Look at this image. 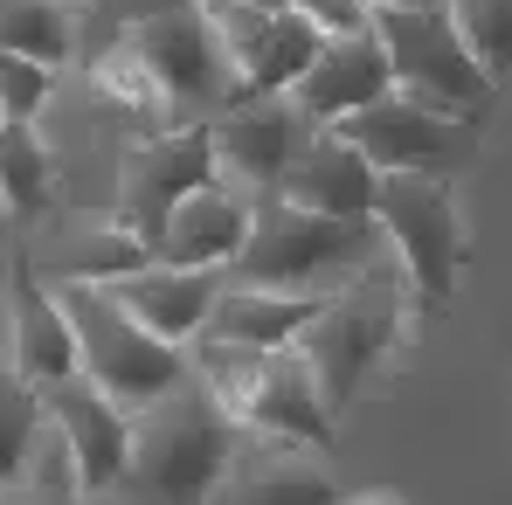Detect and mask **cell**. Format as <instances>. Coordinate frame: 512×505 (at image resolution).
<instances>
[{"instance_id":"6da1fadb","label":"cell","mask_w":512,"mask_h":505,"mask_svg":"<svg viewBox=\"0 0 512 505\" xmlns=\"http://www.w3.org/2000/svg\"><path fill=\"white\" fill-rule=\"evenodd\" d=\"M388 236L381 222H333L312 208H291L284 194H256L250 243L222 270L229 284L250 291H291V298H340L367 277H402L388 270Z\"/></svg>"},{"instance_id":"7a4b0ae2","label":"cell","mask_w":512,"mask_h":505,"mask_svg":"<svg viewBox=\"0 0 512 505\" xmlns=\"http://www.w3.org/2000/svg\"><path fill=\"white\" fill-rule=\"evenodd\" d=\"M236 450H243V422L187 367V381L173 395H160L146 416H132V478L125 485H139L160 505H215Z\"/></svg>"},{"instance_id":"3957f363","label":"cell","mask_w":512,"mask_h":505,"mask_svg":"<svg viewBox=\"0 0 512 505\" xmlns=\"http://www.w3.org/2000/svg\"><path fill=\"white\" fill-rule=\"evenodd\" d=\"M187 367L208 381V395L243 422L250 436H284L298 450H333V409L319 395V374L298 346L284 353H250V346H222V339H194Z\"/></svg>"},{"instance_id":"277c9868","label":"cell","mask_w":512,"mask_h":505,"mask_svg":"<svg viewBox=\"0 0 512 505\" xmlns=\"http://www.w3.org/2000/svg\"><path fill=\"white\" fill-rule=\"evenodd\" d=\"M56 298H63L70 333H77L84 381L104 388L125 416H146L160 395H173L187 381V353L167 346V339H153L139 319H125L104 284H56Z\"/></svg>"},{"instance_id":"5b68a950","label":"cell","mask_w":512,"mask_h":505,"mask_svg":"<svg viewBox=\"0 0 512 505\" xmlns=\"http://www.w3.org/2000/svg\"><path fill=\"white\" fill-rule=\"evenodd\" d=\"M409 305L416 298H409L402 277H367V284H353L340 298H326V312L305 326L298 353L312 360L319 395H326L333 416H346L360 402V388L381 374V360L395 353V339L409 326Z\"/></svg>"},{"instance_id":"8992f818","label":"cell","mask_w":512,"mask_h":505,"mask_svg":"<svg viewBox=\"0 0 512 505\" xmlns=\"http://www.w3.org/2000/svg\"><path fill=\"white\" fill-rule=\"evenodd\" d=\"M118 42H125V49L139 56V70L153 77L160 104H167V125H215V118L243 97V77H236V63H229L215 21H208L201 7L167 14V21H146V28H132V35H118Z\"/></svg>"},{"instance_id":"52a82bcc","label":"cell","mask_w":512,"mask_h":505,"mask_svg":"<svg viewBox=\"0 0 512 505\" xmlns=\"http://www.w3.org/2000/svg\"><path fill=\"white\" fill-rule=\"evenodd\" d=\"M374 35L388 49V70H395L402 97H416L423 111L478 125L492 77L478 70V56L464 49V35L450 28L443 7H374Z\"/></svg>"},{"instance_id":"ba28073f","label":"cell","mask_w":512,"mask_h":505,"mask_svg":"<svg viewBox=\"0 0 512 505\" xmlns=\"http://www.w3.org/2000/svg\"><path fill=\"white\" fill-rule=\"evenodd\" d=\"M222 180V160H215V139L208 125H167V132H146L125 146V167H118V208H111V229L139 236L146 250L160 256V236H167L173 208L194 201L201 187Z\"/></svg>"},{"instance_id":"9c48e42d","label":"cell","mask_w":512,"mask_h":505,"mask_svg":"<svg viewBox=\"0 0 512 505\" xmlns=\"http://www.w3.org/2000/svg\"><path fill=\"white\" fill-rule=\"evenodd\" d=\"M374 222L388 236V256L409 284V298L443 305L457 291V263H464V222L450 201V180H423V173H388Z\"/></svg>"},{"instance_id":"30bf717a","label":"cell","mask_w":512,"mask_h":505,"mask_svg":"<svg viewBox=\"0 0 512 505\" xmlns=\"http://www.w3.org/2000/svg\"><path fill=\"white\" fill-rule=\"evenodd\" d=\"M353 153H367L374 173H423V180H450L464 173V160L478 153V125L464 118H443V111H423L416 97H381L367 111H353L346 125H333Z\"/></svg>"},{"instance_id":"8fae6325","label":"cell","mask_w":512,"mask_h":505,"mask_svg":"<svg viewBox=\"0 0 512 505\" xmlns=\"http://www.w3.org/2000/svg\"><path fill=\"white\" fill-rule=\"evenodd\" d=\"M326 125H312L291 97H256L243 90L215 125H208V139H215V160H222V180L229 187H243V194H270L284 173L298 167L305 153H312V139H319Z\"/></svg>"},{"instance_id":"7c38bea8","label":"cell","mask_w":512,"mask_h":505,"mask_svg":"<svg viewBox=\"0 0 512 505\" xmlns=\"http://www.w3.org/2000/svg\"><path fill=\"white\" fill-rule=\"evenodd\" d=\"M7 374L28 381L35 395H49V388L84 374L77 333L63 319V298L35 277V256H14V270H7Z\"/></svg>"},{"instance_id":"4fadbf2b","label":"cell","mask_w":512,"mask_h":505,"mask_svg":"<svg viewBox=\"0 0 512 505\" xmlns=\"http://www.w3.org/2000/svg\"><path fill=\"white\" fill-rule=\"evenodd\" d=\"M42 409H49V429L63 436V450L77 464V492L84 499H104V492H118L132 478V416L104 388H90L77 374V381L49 388Z\"/></svg>"},{"instance_id":"5bb4252c","label":"cell","mask_w":512,"mask_h":505,"mask_svg":"<svg viewBox=\"0 0 512 505\" xmlns=\"http://www.w3.org/2000/svg\"><path fill=\"white\" fill-rule=\"evenodd\" d=\"M381 97H395V70H388V49H381L374 28L333 35V42L319 49V63L305 70V84L291 90V104H298L312 125H346L353 111H367V104H381Z\"/></svg>"},{"instance_id":"9a60e30c","label":"cell","mask_w":512,"mask_h":505,"mask_svg":"<svg viewBox=\"0 0 512 505\" xmlns=\"http://www.w3.org/2000/svg\"><path fill=\"white\" fill-rule=\"evenodd\" d=\"M215 505H340V485H333L319 450H298L284 436H250L243 429V450H236Z\"/></svg>"},{"instance_id":"2e32d148","label":"cell","mask_w":512,"mask_h":505,"mask_svg":"<svg viewBox=\"0 0 512 505\" xmlns=\"http://www.w3.org/2000/svg\"><path fill=\"white\" fill-rule=\"evenodd\" d=\"M222 270H167V263H153V270H139V277H118V284H104L111 298H118V312L125 319H139L153 339H167V346H194L201 326H208V312H215V298H222Z\"/></svg>"},{"instance_id":"e0dca14e","label":"cell","mask_w":512,"mask_h":505,"mask_svg":"<svg viewBox=\"0 0 512 505\" xmlns=\"http://www.w3.org/2000/svg\"><path fill=\"white\" fill-rule=\"evenodd\" d=\"M381 180L388 173L367 167V153H353L340 132L326 125L312 139V153L284 173L270 194H284L291 208H312V215H333V222H374V201H381Z\"/></svg>"},{"instance_id":"ac0fdd59","label":"cell","mask_w":512,"mask_h":505,"mask_svg":"<svg viewBox=\"0 0 512 505\" xmlns=\"http://www.w3.org/2000/svg\"><path fill=\"white\" fill-rule=\"evenodd\" d=\"M250 194L243 187H229V180H215V187H201L194 201H180L167 222V236H160V263L167 270H229L243 243H250Z\"/></svg>"},{"instance_id":"d6986e66","label":"cell","mask_w":512,"mask_h":505,"mask_svg":"<svg viewBox=\"0 0 512 505\" xmlns=\"http://www.w3.org/2000/svg\"><path fill=\"white\" fill-rule=\"evenodd\" d=\"M326 312V298H291V291H250V284H222L215 312L201 339H222V346H250V353H284L298 346L305 326Z\"/></svg>"},{"instance_id":"ffe728a7","label":"cell","mask_w":512,"mask_h":505,"mask_svg":"<svg viewBox=\"0 0 512 505\" xmlns=\"http://www.w3.org/2000/svg\"><path fill=\"white\" fill-rule=\"evenodd\" d=\"M319 49H326V35L298 14V7H284V14H270V28H263V56H256L250 84L256 97H291V90L305 84V70L319 63Z\"/></svg>"},{"instance_id":"44dd1931","label":"cell","mask_w":512,"mask_h":505,"mask_svg":"<svg viewBox=\"0 0 512 505\" xmlns=\"http://www.w3.org/2000/svg\"><path fill=\"white\" fill-rule=\"evenodd\" d=\"M56 194L49 180V146L35 139V125H0V201L7 215H42Z\"/></svg>"},{"instance_id":"7402d4cb","label":"cell","mask_w":512,"mask_h":505,"mask_svg":"<svg viewBox=\"0 0 512 505\" xmlns=\"http://www.w3.org/2000/svg\"><path fill=\"white\" fill-rule=\"evenodd\" d=\"M160 256L146 250L139 236H125V229H97L84 243H63L56 256V277L63 284H118V277H139V270H153Z\"/></svg>"},{"instance_id":"603a6c76","label":"cell","mask_w":512,"mask_h":505,"mask_svg":"<svg viewBox=\"0 0 512 505\" xmlns=\"http://www.w3.org/2000/svg\"><path fill=\"white\" fill-rule=\"evenodd\" d=\"M42 429H49V409H42V395H35L28 381L0 374V492L28 478V457H35Z\"/></svg>"},{"instance_id":"cb8c5ba5","label":"cell","mask_w":512,"mask_h":505,"mask_svg":"<svg viewBox=\"0 0 512 505\" xmlns=\"http://www.w3.org/2000/svg\"><path fill=\"white\" fill-rule=\"evenodd\" d=\"M450 28L464 35V49L478 56V70L492 84L512 77V0H443Z\"/></svg>"},{"instance_id":"d4e9b609","label":"cell","mask_w":512,"mask_h":505,"mask_svg":"<svg viewBox=\"0 0 512 505\" xmlns=\"http://www.w3.org/2000/svg\"><path fill=\"white\" fill-rule=\"evenodd\" d=\"M187 7H194V0H90L84 14H77V42L97 28V56H104L118 35H132V28H146V21H167V14H187Z\"/></svg>"},{"instance_id":"484cf974","label":"cell","mask_w":512,"mask_h":505,"mask_svg":"<svg viewBox=\"0 0 512 505\" xmlns=\"http://www.w3.org/2000/svg\"><path fill=\"white\" fill-rule=\"evenodd\" d=\"M56 97V70L28 56H0V125H35Z\"/></svg>"},{"instance_id":"4316f807","label":"cell","mask_w":512,"mask_h":505,"mask_svg":"<svg viewBox=\"0 0 512 505\" xmlns=\"http://www.w3.org/2000/svg\"><path fill=\"white\" fill-rule=\"evenodd\" d=\"M263 28H270V14H256V7H229V14H215V35H222V49H229V63H236L243 84H250L256 56H263Z\"/></svg>"},{"instance_id":"83f0119b","label":"cell","mask_w":512,"mask_h":505,"mask_svg":"<svg viewBox=\"0 0 512 505\" xmlns=\"http://www.w3.org/2000/svg\"><path fill=\"white\" fill-rule=\"evenodd\" d=\"M326 42L333 35H360V28H374V0H291Z\"/></svg>"},{"instance_id":"f1b7e54d","label":"cell","mask_w":512,"mask_h":505,"mask_svg":"<svg viewBox=\"0 0 512 505\" xmlns=\"http://www.w3.org/2000/svg\"><path fill=\"white\" fill-rule=\"evenodd\" d=\"M194 7H201V14L215 21V14H229V7H256V14H284L291 0H194Z\"/></svg>"},{"instance_id":"f546056e","label":"cell","mask_w":512,"mask_h":505,"mask_svg":"<svg viewBox=\"0 0 512 505\" xmlns=\"http://www.w3.org/2000/svg\"><path fill=\"white\" fill-rule=\"evenodd\" d=\"M340 505H402L395 492H340Z\"/></svg>"},{"instance_id":"4dcf8cb0","label":"cell","mask_w":512,"mask_h":505,"mask_svg":"<svg viewBox=\"0 0 512 505\" xmlns=\"http://www.w3.org/2000/svg\"><path fill=\"white\" fill-rule=\"evenodd\" d=\"M374 7H443V0H374Z\"/></svg>"},{"instance_id":"1f68e13d","label":"cell","mask_w":512,"mask_h":505,"mask_svg":"<svg viewBox=\"0 0 512 505\" xmlns=\"http://www.w3.org/2000/svg\"><path fill=\"white\" fill-rule=\"evenodd\" d=\"M0 346H7V312H0Z\"/></svg>"},{"instance_id":"d6a6232c","label":"cell","mask_w":512,"mask_h":505,"mask_svg":"<svg viewBox=\"0 0 512 505\" xmlns=\"http://www.w3.org/2000/svg\"><path fill=\"white\" fill-rule=\"evenodd\" d=\"M63 7H84V0H63Z\"/></svg>"},{"instance_id":"836d02e7","label":"cell","mask_w":512,"mask_h":505,"mask_svg":"<svg viewBox=\"0 0 512 505\" xmlns=\"http://www.w3.org/2000/svg\"><path fill=\"white\" fill-rule=\"evenodd\" d=\"M0 215H7V201H0Z\"/></svg>"}]
</instances>
